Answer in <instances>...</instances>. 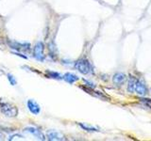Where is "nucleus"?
Listing matches in <instances>:
<instances>
[{
    "label": "nucleus",
    "instance_id": "nucleus-1",
    "mask_svg": "<svg viewBox=\"0 0 151 141\" xmlns=\"http://www.w3.org/2000/svg\"><path fill=\"white\" fill-rule=\"evenodd\" d=\"M0 111L8 118H15L18 116V108L12 103L0 100Z\"/></svg>",
    "mask_w": 151,
    "mask_h": 141
},
{
    "label": "nucleus",
    "instance_id": "nucleus-2",
    "mask_svg": "<svg viewBox=\"0 0 151 141\" xmlns=\"http://www.w3.org/2000/svg\"><path fill=\"white\" fill-rule=\"evenodd\" d=\"M75 68L81 74H90L93 73V67L87 58H79L75 62Z\"/></svg>",
    "mask_w": 151,
    "mask_h": 141
},
{
    "label": "nucleus",
    "instance_id": "nucleus-3",
    "mask_svg": "<svg viewBox=\"0 0 151 141\" xmlns=\"http://www.w3.org/2000/svg\"><path fill=\"white\" fill-rule=\"evenodd\" d=\"M32 54H33V58H34L35 59L42 62V61H44L45 58L44 42H42V41H37L36 44L33 46Z\"/></svg>",
    "mask_w": 151,
    "mask_h": 141
},
{
    "label": "nucleus",
    "instance_id": "nucleus-4",
    "mask_svg": "<svg viewBox=\"0 0 151 141\" xmlns=\"http://www.w3.org/2000/svg\"><path fill=\"white\" fill-rule=\"evenodd\" d=\"M8 45L12 49L15 50L16 52H27L30 50V44L28 42H20V41H8Z\"/></svg>",
    "mask_w": 151,
    "mask_h": 141
},
{
    "label": "nucleus",
    "instance_id": "nucleus-5",
    "mask_svg": "<svg viewBox=\"0 0 151 141\" xmlns=\"http://www.w3.org/2000/svg\"><path fill=\"white\" fill-rule=\"evenodd\" d=\"M135 92L139 96H145L147 93V88L143 79L136 80V86H135Z\"/></svg>",
    "mask_w": 151,
    "mask_h": 141
},
{
    "label": "nucleus",
    "instance_id": "nucleus-6",
    "mask_svg": "<svg viewBox=\"0 0 151 141\" xmlns=\"http://www.w3.org/2000/svg\"><path fill=\"white\" fill-rule=\"evenodd\" d=\"M46 138L50 141H61L64 140L63 135L56 130H48L46 132Z\"/></svg>",
    "mask_w": 151,
    "mask_h": 141
},
{
    "label": "nucleus",
    "instance_id": "nucleus-7",
    "mask_svg": "<svg viewBox=\"0 0 151 141\" xmlns=\"http://www.w3.org/2000/svg\"><path fill=\"white\" fill-rule=\"evenodd\" d=\"M27 108L29 112L33 115H39L41 113V107L39 105V103H38L36 101L32 100V99H29V100H27Z\"/></svg>",
    "mask_w": 151,
    "mask_h": 141
},
{
    "label": "nucleus",
    "instance_id": "nucleus-8",
    "mask_svg": "<svg viewBox=\"0 0 151 141\" xmlns=\"http://www.w3.org/2000/svg\"><path fill=\"white\" fill-rule=\"evenodd\" d=\"M24 132H26L27 134H30L32 135H34L37 139L39 140H45V135L42 133L39 129H36L34 127H27V128L24 129Z\"/></svg>",
    "mask_w": 151,
    "mask_h": 141
},
{
    "label": "nucleus",
    "instance_id": "nucleus-9",
    "mask_svg": "<svg viewBox=\"0 0 151 141\" xmlns=\"http://www.w3.org/2000/svg\"><path fill=\"white\" fill-rule=\"evenodd\" d=\"M126 79H127V75L124 73H116L114 75L112 76V82L116 86H122L124 85L126 82Z\"/></svg>",
    "mask_w": 151,
    "mask_h": 141
},
{
    "label": "nucleus",
    "instance_id": "nucleus-10",
    "mask_svg": "<svg viewBox=\"0 0 151 141\" xmlns=\"http://www.w3.org/2000/svg\"><path fill=\"white\" fill-rule=\"evenodd\" d=\"M63 79L64 80L65 82H67L68 84H74L77 81H78L79 77L78 76V75H76L75 73H66L63 74Z\"/></svg>",
    "mask_w": 151,
    "mask_h": 141
},
{
    "label": "nucleus",
    "instance_id": "nucleus-11",
    "mask_svg": "<svg viewBox=\"0 0 151 141\" xmlns=\"http://www.w3.org/2000/svg\"><path fill=\"white\" fill-rule=\"evenodd\" d=\"M78 126L82 130L87 131V132H99V131H100V129H99L98 127L90 125V124H87V123H82V122H78Z\"/></svg>",
    "mask_w": 151,
    "mask_h": 141
},
{
    "label": "nucleus",
    "instance_id": "nucleus-12",
    "mask_svg": "<svg viewBox=\"0 0 151 141\" xmlns=\"http://www.w3.org/2000/svg\"><path fill=\"white\" fill-rule=\"evenodd\" d=\"M136 78L134 76H129V82H127V91L129 93L135 92V86H136Z\"/></svg>",
    "mask_w": 151,
    "mask_h": 141
},
{
    "label": "nucleus",
    "instance_id": "nucleus-13",
    "mask_svg": "<svg viewBox=\"0 0 151 141\" xmlns=\"http://www.w3.org/2000/svg\"><path fill=\"white\" fill-rule=\"evenodd\" d=\"M46 75L48 76L49 78H52V79H57V80H60L63 79V76L57 72H53V70H46L45 72Z\"/></svg>",
    "mask_w": 151,
    "mask_h": 141
},
{
    "label": "nucleus",
    "instance_id": "nucleus-14",
    "mask_svg": "<svg viewBox=\"0 0 151 141\" xmlns=\"http://www.w3.org/2000/svg\"><path fill=\"white\" fill-rule=\"evenodd\" d=\"M7 77H8V80H9V84H11L12 86H16V84H17V80H16V78L14 77L12 74L8 73V74H7Z\"/></svg>",
    "mask_w": 151,
    "mask_h": 141
},
{
    "label": "nucleus",
    "instance_id": "nucleus-15",
    "mask_svg": "<svg viewBox=\"0 0 151 141\" xmlns=\"http://www.w3.org/2000/svg\"><path fill=\"white\" fill-rule=\"evenodd\" d=\"M15 139H21V140H23V139H25V137H24V136L21 135H11L8 138V140H15Z\"/></svg>",
    "mask_w": 151,
    "mask_h": 141
},
{
    "label": "nucleus",
    "instance_id": "nucleus-16",
    "mask_svg": "<svg viewBox=\"0 0 151 141\" xmlns=\"http://www.w3.org/2000/svg\"><path fill=\"white\" fill-rule=\"evenodd\" d=\"M84 82L86 83V85H87L88 87L92 88H94L96 87V84H94V83H92V82H90V81H88V80H85V79H84Z\"/></svg>",
    "mask_w": 151,
    "mask_h": 141
},
{
    "label": "nucleus",
    "instance_id": "nucleus-17",
    "mask_svg": "<svg viewBox=\"0 0 151 141\" xmlns=\"http://www.w3.org/2000/svg\"><path fill=\"white\" fill-rule=\"evenodd\" d=\"M12 54H14V55H16V56H21V58H27V56H23L22 54H20V53H17V52H13V53Z\"/></svg>",
    "mask_w": 151,
    "mask_h": 141
},
{
    "label": "nucleus",
    "instance_id": "nucleus-18",
    "mask_svg": "<svg viewBox=\"0 0 151 141\" xmlns=\"http://www.w3.org/2000/svg\"><path fill=\"white\" fill-rule=\"evenodd\" d=\"M4 139V135L2 132H0V140H3Z\"/></svg>",
    "mask_w": 151,
    "mask_h": 141
},
{
    "label": "nucleus",
    "instance_id": "nucleus-19",
    "mask_svg": "<svg viewBox=\"0 0 151 141\" xmlns=\"http://www.w3.org/2000/svg\"><path fill=\"white\" fill-rule=\"evenodd\" d=\"M150 92H151V88H150Z\"/></svg>",
    "mask_w": 151,
    "mask_h": 141
}]
</instances>
